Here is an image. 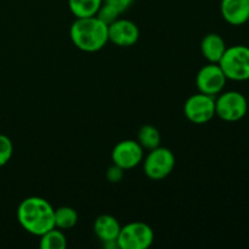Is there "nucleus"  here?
<instances>
[{"label":"nucleus","instance_id":"obj_1","mask_svg":"<svg viewBox=\"0 0 249 249\" xmlns=\"http://www.w3.org/2000/svg\"><path fill=\"white\" fill-rule=\"evenodd\" d=\"M55 208L41 197H28L17 208V220L19 225L31 235L40 237L46 231L55 228Z\"/></svg>","mask_w":249,"mask_h":249},{"label":"nucleus","instance_id":"obj_2","mask_svg":"<svg viewBox=\"0 0 249 249\" xmlns=\"http://www.w3.org/2000/svg\"><path fill=\"white\" fill-rule=\"evenodd\" d=\"M73 45L85 53H96L108 43V26L96 16L75 18L70 29Z\"/></svg>","mask_w":249,"mask_h":249},{"label":"nucleus","instance_id":"obj_3","mask_svg":"<svg viewBox=\"0 0 249 249\" xmlns=\"http://www.w3.org/2000/svg\"><path fill=\"white\" fill-rule=\"evenodd\" d=\"M219 66L228 80H249V46L238 44L226 48L223 57L219 61Z\"/></svg>","mask_w":249,"mask_h":249},{"label":"nucleus","instance_id":"obj_4","mask_svg":"<svg viewBox=\"0 0 249 249\" xmlns=\"http://www.w3.org/2000/svg\"><path fill=\"white\" fill-rule=\"evenodd\" d=\"M248 111L247 97L236 90L221 91L215 99V116L224 122L233 123L241 121Z\"/></svg>","mask_w":249,"mask_h":249},{"label":"nucleus","instance_id":"obj_5","mask_svg":"<svg viewBox=\"0 0 249 249\" xmlns=\"http://www.w3.org/2000/svg\"><path fill=\"white\" fill-rule=\"evenodd\" d=\"M143 173L151 180H163L172 174L175 167V156L169 148L158 147L148 151L142 160Z\"/></svg>","mask_w":249,"mask_h":249},{"label":"nucleus","instance_id":"obj_6","mask_svg":"<svg viewBox=\"0 0 249 249\" xmlns=\"http://www.w3.org/2000/svg\"><path fill=\"white\" fill-rule=\"evenodd\" d=\"M155 241V233L150 225L133 221L122 226L117 243L119 249H147Z\"/></svg>","mask_w":249,"mask_h":249},{"label":"nucleus","instance_id":"obj_7","mask_svg":"<svg viewBox=\"0 0 249 249\" xmlns=\"http://www.w3.org/2000/svg\"><path fill=\"white\" fill-rule=\"evenodd\" d=\"M184 113L191 123L207 124L215 117V96L202 92L192 95L185 101Z\"/></svg>","mask_w":249,"mask_h":249},{"label":"nucleus","instance_id":"obj_8","mask_svg":"<svg viewBox=\"0 0 249 249\" xmlns=\"http://www.w3.org/2000/svg\"><path fill=\"white\" fill-rule=\"evenodd\" d=\"M228 78L224 74L219 63H208L198 71L196 75V87L198 92L218 96L225 88Z\"/></svg>","mask_w":249,"mask_h":249},{"label":"nucleus","instance_id":"obj_9","mask_svg":"<svg viewBox=\"0 0 249 249\" xmlns=\"http://www.w3.org/2000/svg\"><path fill=\"white\" fill-rule=\"evenodd\" d=\"M113 164L129 170L142 163L143 148L135 140H122L113 147L111 153Z\"/></svg>","mask_w":249,"mask_h":249},{"label":"nucleus","instance_id":"obj_10","mask_svg":"<svg viewBox=\"0 0 249 249\" xmlns=\"http://www.w3.org/2000/svg\"><path fill=\"white\" fill-rule=\"evenodd\" d=\"M140 38V31L130 19L118 18L108 26V41L119 48H130Z\"/></svg>","mask_w":249,"mask_h":249},{"label":"nucleus","instance_id":"obj_11","mask_svg":"<svg viewBox=\"0 0 249 249\" xmlns=\"http://www.w3.org/2000/svg\"><path fill=\"white\" fill-rule=\"evenodd\" d=\"M220 12L231 26H242L249 21V0H221Z\"/></svg>","mask_w":249,"mask_h":249},{"label":"nucleus","instance_id":"obj_12","mask_svg":"<svg viewBox=\"0 0 249 249\" xmlns=\"http://www.w3.org/2000/svg\"><path fill=\"white\" fill-rule=\"evenodd\" d=\"M121 224L109 214H102L97 216L94 223V232L102 243L117 241L121 232Z\"/></svg>","mask_w":249,"mask_h":249},{"label":"nucleus","instance_id":"obj_13","mask_svg":"<svg viewBox=\"0 0 249 249\" xmlns=\"http://www.w3.org/2000/svg\"><path fill=\"white\" fill-rule=\"evenodd\" d=\"M225 40L218 33H208L201 41V51L209 63H219L226 50Z\"/></svg>","mask_w":249,"mask_h":249},{"label":"nucleus","instance_id":"obj_14","mask_svg":"<svg viewBox=\"0 0 249 249\" xmlns=\"http://www.w3.org/2000/svg\"><path fill=\"white\" fill-rule=\"evenodd\" d=\"M104 0H68V6L75 18L95 16Z\"/></svg>","mask_w":249,"mask_h":249},{"label":"nucleus","instance_id":"obj_15","mask_svg":"<svg viewBox=\"0 0 249 249\" xmlns=\"http://www.w3.org/2000/svg\"><path fill=\"white\" fill-rule=\"evenodd\" d=\"M138 141L143 150L151 151L160 146V133L156 126L146 124L139 129Z\"/></svg>","mask_w":249,"mask_h":249},{"label":"nucleus","instance_id":"obj_16","mask_svg":"<svg viewBox=\"0 0 249 249\" xmlns=\"http://www.w3.org/2000/svg\"><path fill=\"white\" fill-rule=\"evenodd\" d=\"M39 247L41 249H65L67 247V238L63 230L53 228L40 236Z\"/></svg>","mask_w":249,"mask_h":249},{"label":"nucleus","instance_id":"obj_17","mask_svg":"<svg viewBox=\"0 0 249 249\" xmlns=\"http://www.w3.org/2000/svg\"><path fill=\"white\" fill-rule=\"evenodd\" d=\"M53 221H55V228L60 230H68L78 223V213L72 207H58L57 209H55Z\"/></svg>","mask_w":249,"mask_h":249},{"label":"nucleus","instance_id":"obj_18","mask_svg":"<svg viewBox=\"0 0 249 249\" xmlns=\"http://www.w3.org/2000/svg\"><path fill=\"white\" fill-rule=\"evenodd\" d=\"M119 12L114 9L111 5L106 4V2H102V5L100 6V9L97 10L96 15L95 16L100 19V21L104 22L105 24L109 26L111 23H113L116 19L119 18Z\"/></svg>","mask_w":249,"mask_h":249},{"label":"nucleus","instance_id":"obj_19","mask_svg":"<svg viewBox=\"0 0 249 249\" xmlns=\"http://www.w3.org/2000/svg\"><path fill=\"white\" fill-rule=\"evenodd\" d=\"M14 153V145L10 138L4 134H0V168L4 167L11 160Z\"/></svg>","mask_w":249,"mask_h":249},{"label":"nucleus","instance_id":"obj_20","mask_svg":"<svg viewBox=\"0 0 249 249\" xmlns=\"http://www.w3.org/2000/svg\"><path fill=\"white\" fill-rule=\"evenodd\" d=\"M124 172H125V170L122 169L121 167H118V165L116 164H112L106 172L107 180H108L109 182H113V184L121 182L124 178Z\"/></svg>","mask_w":249,"mask_h":249},{"label":"nucleus","instance_id":"obj_21","mask_svg":"<svg viewBox=\"0 0 249 249\" xmlns=\"http://www.w3.org/2000/svg\"><path fill=\"white\" fill-rule=\"evenodd\" d=\"M134 0H104V2L113 6L119 14L126 11V10L130 7V5L133 4Z\"/></svg>","mask_w":249,"mask_h":249},{"label":"nucleus","instance_id":"obj_22","mask_svg":"<svg viewBox=\"0 0 249 249\" xmlns=\"http://www.w3.org/2000/svg\"><path fill=\"white\" fill-rule=\"evenodd\" d=\"M247 100H248V107H249V96L247 97Z\"/></svg>","mask_w":249,"mask_h":249}]
</instances>
